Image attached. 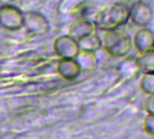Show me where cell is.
<instances>
[{"label": "cell", "instance_id": "cell-1", "mask_svg": "<svg viewBox=\"0 0 154 139\" xmlns=\"http://www.w3.org/2000/svg\"><path fill=\"white\" fill-rule=\"evenodd\" d=\"M130 17V7L125 4L118 3L107 6L101 9L94 18L96 28L107 32L119 29L124 25Z\"/></svg>", "mask_w": 154, "mask_h": 139}, {"label": "cell", "instance_id": "cell-2", "mask_svg": "<svg viewBox=\"0 0 154 139\" xmlns=\"http://www.w3.org/2000/svg\"><path fill=\"white\" fill-rule=\"evenodd\" d=\"M102 46L111 56L123 57L130 52L132 41L125 32L115 29L105 32L102 40Z\"/></svg>", "mask_w": 154, "mask_h": 139}, {"label": "cell", "instance_id": "cell-3", "mask_svg": "<svg viewBox=\"0 0 154 139\" xmlns=\"http://www.w3.org/2000/svg\"><path fill=\"white\" fill-rule=\"evenodd\" d=\"M24 13L11 5L0 7V27L8 31H17L23 27Z\"/></svg>", "mask_w": 154, "mask_h": 139}, {"label": "cell", "instance_id": "cell-4", "mask_svg": "<svg viewBox=\"0 0 154 139\" xmlns=\"http://www.w3.org/2000/svg\"><path fill=\"white\" fill-rule=\"evenodd\" d=\"M23 27L29 34L35 35L46 34L49 31V23L47 19L38 12L29 11L24 13Z\"/></svg>", "mask_w": 154, "mask_h": 139}, {"label": "cell", "instance_id": "cell-5", "mask_svg": "<svg viewBox=\"0 0 154 139\" xmlns=\"http://www.w3.org/2000/svg\"><path fill=\"white\" fill-rule=\"evenodd\" d=\"M54 50L61 59H75L80 52L78 43L70 35H62L56 38Z\"/></svg>", "mask_w": 154, "mask_h": 139}, {"label": "cell", "instance_id": "cell-6", "mask_svg": "<svg viewBox=\"0 0 154 139\" xmlns=\"http://www.w3.org/2000/svg\"><path fill=\"white\" fill-rule=\"evenodd\" d=\"M153 18V12L144 2H137L130 7V17L133 25L138 27H146Z\"/></svg>", "mask_w": 154, "mask_h": 139}, {"label": "cell", "instance_id": "cell-7", "mask_svg": "<svg viewBox=\"0 0 154 139\" xmlns=\"http://www.w3.org/2000/svg\"><path fill=\"white\" fill-rule=\"evenodd\" d=\"M95 25L88 19L80 17L75 19L69 27V34L74 40L79 41L94 33H95Z\"/></svg>", "mask_w": 154, "mask_h": 139}, {"label": "cell", "instance_id": "cell-8", "mask_svg": "<svg viewBox=\"0 0 154 139\" xmlns=\"http://www.w3.org/2000/svg\"><path fill=\"white\" fill-rule=\"evenodd\" d=\"M57 72L64 80L73 81L82 72L74 59H61L57 64Z\"/></svg>", "mask_w": 154, "mask_h": 139}, {"label": "cell", "instance_id": "cell-9", "mask_svg": "<svg viewBox=\"0 0 154 139\" xmlns=\"http://www.w3.org/2000/svg\"><path fill=\"white\" fill-rule=\"evenodd\" d=\"M133 45L140 52L153 49L154 34L148 28H140L133 36Z\"/></svg>", "mask_w": 154, "mask_h": 139}, {"label": "cell", "instance_id": "cell-10", "mask_svg": "<svg viewBox=\"0 0 154 139\" xmlns=\"http://www.w3.org/2000/svg\"><path fill=\"white\" fill-rule=\"evenodd\" d=\"M74 60L82 72H90L94 71L97 65V57L95 52L80 51Z\"/></svg>", "mask_w": 154, "mask_h": 139}, {"label": "cell", "instance_id": "cell-11", "mask_svg": "<svg viewBox=\"0 0 154 139\" xmlns=\"http://www.w3.org/2000/svg\"><path fill=\"white\" fill-rule=\"evenodd\" d=\"M135 59L140 72L143 73H154V49L140 52Z\"/></svg>", "mask_w": 154, "mask_h": 139}, {"label": "cell", "instance_id": "cell-12", "mask_svg": "<svg viewBox=\"0 0 154 139\" xmlns=\"http://www.w3.org/2000/svg\"><path fill=\"white\" fill-rule=\"evenodd\" d=\"M120 75L126 80H132L136 78L140 72L139 66L136 62V59L129 58L122 61L119 67Z\"/></svg>", "mask_w": 154, "mask_h": 139}, {"label": "cell", "instance_id": "cell-13", "mask_svg": "<svg viewBox=\"0 0 154 139\" xmlns=\"http://www.w3.org/2000/svg\"><path fill=\"white\" fill-rule=\"evenodd\" d=\"M77 43H78L80 51L95 52L102 47V39L96 33L77 41Z\"/></svg>", "mask_w": 154, "mask_h": 139}, {"label": "cell", "instance_id": "cell-14", "mask_svg": "<svg viewBox=\"0 0 154 139\" xmlns=\"http://www.w3.org/2000/svg\"><path fill=\"white\" fill-rule=\"evenodd\" d=\"M140 88L148 96L154 94V73H144L140 81Z\"/></svg>", "mask_w": 154, "mask_h": 139}, {"label": "cell", "instance_id": "cell-15", "mask_svg": "<svg viewBox=\"0 0 154 139\" xmlns=\"http://www.w3.org/2000/svg\"><path fill=\"white\" fill-rule=\"evenodd\" d=\"M143 128L145 132L150 135H154V115L148 114L143 121Z\"/></svg>", "mask_w": 154, "mask_h": 139}, {"label": "cell", "instance_id": "cell-16", "mask_svg": "<svg viewBox=\"0 0 154 139\" xmlns=\"http://www.w3.org/2000/svg\"><path fill=\"white\" fill-rule=\"evenodd\" d=\"M145 110L148 114L154 115V94L148 96L145 102Z\"/></svg>", "mask_w": 154, "mask_h": 139}, {"label": "cell", "instance_id": "cell-17", "mask_svg": "<svg viewBox=\"0 0 154 139\" xmlns=\"http://www.w3.org/2000/svg\"><path fill=\"white\" fill-rule=\"evenodd\" d=\"M153 49H154V43H153Z\"/></svg>", "mask_w": 154, "mask_h": 139}]
</instances>
